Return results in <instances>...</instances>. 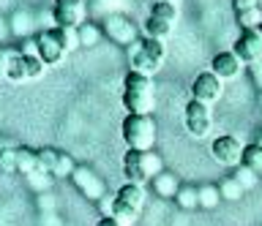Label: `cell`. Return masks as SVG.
I'll use <instances>...</instances> for the list:
<instances>
[{
  "label": "cell",
  "instance_id": "obj_39",
  "mask_svg": "<svg viewBox=\"0 0 262 226\" xmlns=\"http://www.w3.org/2000/svg\"><path fill=\"white\" fill-rule=\"evenodd\" d=\"M254 144H259V147H262V131H259V136H257V142H254Z\"/></svg>",
  "mask_w": 262,
  "mask_h": 226
},
{
  "label": "cell",
  "instance_id": "obj_20",
  "mask_svg": "<svg viewBox=\"0 0 262 226\" xmlns=\"http://www.w3.org/2000/svg\"><path fill=\"white\" fill-rule=\"evenodd\" d=\"M243 166L251 169L254 174H262V147L259 144H246L243 147Z\"/></svg>",
  "mask_w": 262,
  "mask_h": 226
},
{
  "label": "cell",
  "instance_id": "obj_18",
  "mask_svg": "<svg viewBox=\"0 0 262 226\" xmlns=\"http://www.w3.org/2000/svg\"><path fill=\"white\" fill-rule=\"evenodd\" d=\"M110 218H115V221L123 223V226H134V223H137V218H139V210H137V207H131V205H123V202L115 199L112 215H110Z\"/></svg>",
  "mask_w": 262,
  "mask_h": 226
},
{
  "label": "cell",
  "instance_id": "obj_2",
  "mask_svg": "<svg viewBox=\"0 0 262 226\" xmlns=\"http://www.w3.org/2000/svg\"><path fill=\"white\" fill-rule=\"evenodd\" d=\"M120 131L128 150H137V153L153 150L156 139H159V125H156L153 115H126Z\"/></svg>",
  "mask_w": 262,
  "mask_h": 226
},
{
  "label": "cell",
  "instance_id": "obj_11",
  "mask_svg": "<svg viewBox=\"0 0 262 226\" xmlns=\"http://www.w3.org/2000/svg\"><path fill=\"white\" fill-rule=\"evenodd\" d=\"M161 63L164 60H159L156 55H150L139 41L134 46H128V66H131V71H137V74L150 77V74H156V71L161 68Z\"/></svg>",
  "mask_w": 262,
  "mask_h": 226
},
{
  "label": "cell",
  "instance_id": "obj_27",
  "mask_svg": "<svg viewBox=\"0 0 262 226\" xmlns=\"http://www.w3.org/2000/svg\"><path fill=\"white\" fill-rule=\"evenodd\" d=\"M235 17H237V25L243 30H259L262 28V9L241 11V14H235Z\"/></svg>",
  "mask_w": 262,
  "mask_h": 226
},
{
  "label": "cell",
  "instance_id": "obj_13",
  "mask_svg": "<svg viewBox=\"0 0 262 226\" xmlns=\"http://www.w3.org/2000/svg\"><path fill=\"white\" fill-rule=\"evenodd\" d=\"M123 174H126V183H134V185L147 183V174L142 169V153L126 150V156H123Z\"/></svg>",
  "mask_w": 262,
  "mask_h": 226
},
{
  "label": "cell",
  "instance_id": "obj_9",
  "mask_svg": "<svg viewBox=\"0 0 262 226\" xmlns=\"http://www.w3.org/2000/svg\"><path fill=\"white\" fill-rule=\"evenodd\" d=\"M232 52L243 60V66H251V63L262 60V28L259 30H243L237 36Z\"/></svg>",
  "mask_w": 262,
  "mask_h": 226
},
{
  "label": "cell",
  "instance_id": "obj_17",
  "mask_svg": "<svg viewBox=\"0 0 262 226\" xmlns=\"http://www.w3.org/2000/svg\"><path fill=\"white\" fill-rule=\"evenodd\" d=\"M16 172H22V174H33V172H38V156H36V150H30V147H16Z\"/></svg>",
  "mask_w": 262,
  "mask_h": 226
},
{
  "label": "cell",
  "instance_id": "obj_32",
  "mask_svg": "<svg viewBox=\"0 0 262 226\" xmlns=\"http://www.w3.org/2000/svg\"><path fill=\"white\" fill-rule=\"evenodd\" d=\"M232 177H235L237 183H241L243 191H249V188H254V185H257V177H259V174H254L251 169H246V166L241 164V166H237L235 172H232Z\"/></svg>",
  "mask_w": 262,
  "mask_h": 226
},
{
  "label": "cell",
  "instance_id": "obj_3",
  "mask_svg": "<svg viewBox=\"0 0 262 226\" xmlns=\"http://www.w3.org/2000/svg\"><path fill=\"white\" fill-rule=\"evenodd\" d=\"M101 30L120 46H134L139 41L137 38L139 30H137V25L126 17V14H106L104 22H101Z\"/></svg>",
  "mask_w": 262,
  "mask_h": 226
},
{
  "label": "cell",
  "instance_id": "obj_6",
  "mask_svg": "<svg viewBox=\"0 0 262 226\" xmlns=\"http://www.w3.org/2000/svg\"><path fill=\"white\" fill-rule=\"evenodd\" d=\"M210 156L219 161L221 166L237 169L243 164V144L235 139V136H216L210 142Z\"/></svg>",
  "mask_w": 262,
  "mask_h": 226
},
{
  "label": "cell",
  "instance_id": "obj_30",
  "mask_svg": "<svg viewBox=\"0 0 262 226\" xmlns=\"http://www.w3.org/2000/svg\"><path fill=\"white\" fill-rule=\"evenodd\" d=\"M30 28H33L30 14L16 11L14 17H11V33H14V36H28V33H30Z\"/></svg>",
  "mask_w": 262,
  "mask_h": 226
},
{
  "label": "cell",
  "instance_id": "obj_15",
  "mask_svg": "<svg viewBox=\"0 0 262 226\" xmlns=\"http://www.w3.org/2000/svg\"><path fill=\"white\" fill-rule=\"evenodd\" d=\"M104 30L101 25H96V22H82V25L77 28V38H79V46H85V49H90V46H96L98 41H101Z\"/></svg>",
  "mask_w": 262,
  "mask_h": 226
},
{
  "label": "cell",
  "instance_id": "obj_29",
  "mask_svg": "<svg viewBox=\"0 0 262 226\" xmlns=\"http://www.w3.org/2000/svg\"><path fill=\"white\" fill-rule=\"evenodd\" d=\"M74 169H77L74 158L69 156V153H60V156H57V164H55L52 177H57V180H63V177H71V174H74Z\"/></svg>",
  "mask_w": 262,
  "mask_h": 226
},
{
  "label": "cell",
  "instance_id": "obj_38",
  "mask_svg": "<svg viewBox=\"0 0 262 226\" xmlns=\"http://www.w3.org/2000/svg\"><path fill=\"white\" fill-rule=\"evenodd\" d=\"M96 226H123V223H118L115 218H110V215H106V218H101V221H98Z\"/></svg>",
  "mask_w": 262,
  "mask_h": 226
},
{
  "label": "cell",
  "instance_id": "obj_26",
  "mask_svg": "<svg viewBox=\"0 0 262 226\" xmlns=\"http://www.w3.org/2000/svg\"><path fill=\"white\" fill-rule=\"evenodd\" d=\"M196 193H200V207H205V210H213L221 202V193H219V185H213V183H208V185H200L196 188Z\"/></svg>",
  "mask_w": 262,
  "mask_h": 226
},
{
  "label": "cell",
  "instance_id": "obj_41",
  "mask_svg": "<svg viewBox=\"0 0 262 226\" xmlns=\"http://www.w3.org/2000/svg\"><path fill=\"white\" fill-rule=\"evenodd\" d=\"M0 150H3V147H0Z\"/></svg>",
  "mask_w": 262,
  "mask_h": 226
},
{
  "label": "cell",
  "instance_id": "obj_25",
  "mask_svg": "<svg viewBox=\"0 0 262 226\" xmlns=\"http://www.w3.org/2000/svg\"><path fill=\"white\" fill-rule=\"evenodd\" d=\"M219 193H221V199H227V202H237L246 191L241 188V183L229 174V177H224V180L219 183Z\"/></svg>",
  "mask_w": 262,
  "mask_h": 226
},
{
  "label": "cell",
  "instance_id": "obj_22",
  "mask_svg": "<svg viewBox=\"0 0 262 226\" xmlns=\"http://www.w3.org/2000/svg\"><path fill=\"white\" fill-rule=\"evenodd\" d=\"M150 17L156 19H161V22H175L178 19V9H175V3H167V0H156V3L150 6Z\"/></svg>",
  "mask_w": 262,
  "mask_h": 226
},
{
  "label": "cell",
  "instance_id": "obj_40",
  "mask_svg": "<svg viewBox=\"0 0 262 226\" xmlns=\"http://www.w3.org/2000/svg\"><path fill=\"white\" fill-rule=\"evenodd\" d=\"M167 3H172V0H167Z\"/></svg>",
  "mask_w": 262,
  "mask_h": 226
},
{
  "label": "cell",
  "instance_id": "obj_37",
  "mask_svg": "<svg viewBox=\"0 0 262 226\" xmlns=\"http://www.w3.org/2000/svg\"><path fill=\"white\" fill-rule=\"evenodd\" d=\"M8 33H11V25H8L6 19H0V41H6Z\"/></svg>",
  "mask_w": 262,
  "mask_h": 226
},
{
  "label": "cell",
  "instance_id": "obj_12",
  "mask_svg": "<svg viewBox=\"0 0 262 226\" xmlns=\"http://www.w3.org/2000/svg\"><path fill=\"white\" fill-rule=\"evenodd\" d=\"M241 71H243V60L237 58L232 49H229V52H219L216 58L210 60V74H216L221 82H224V79H235Z\"/></svg>",
  "mask_w": 262,
  "mask_h": 226
},
{
  "label": "cell",
  "instance_id": "obj_35",
  "mask_svg": "<svg viewBox=\"0 0 262 226\" xmlns=\"http://www.w3.org/2000/svg\"><path fill=\"white\" fill-rule=\"evenodd\" d=\"M249 74H251V82L257 85V90H262V60L251 63V66H249Z\"/></svg>",
  "mask_w": 262,
  "mask_h": 226
},
{
  "label": "cell",
  "instance_id": "obj_5",
  "mask_svg": "<svg viewBox=\"0 0 262 226\" xmlns=\"http://www.w3.org/2000/svg\"><path fill=\"white\" fill-rule=\"evenodd\" d=\"M213 125V112L208 104L202 101H188L186 104V131L194 136V139H202V136H208Z\"/></svg>",
  "mask_w": 262,
  "mask_h": 226
},
{
  "label": "cell",
  "instance_id": "obj_10",
  "mask_svg": "<svg viewBox=\"0 0 262 226\" xmlns=\"http://www.w3.org/2000/svg\"><path fill=\"white\" fill-rule=\"evenodd\" d=\"M52 17L57 28H79L85 22V0H55Z\"/></svg>",
  "mask_w": 262,
  "mask_h": 226
},
{
  "label": "cell",
  "instance_id": "obj_1",
  "mask_svg": "<svg viewBox=\"0 0 262 226\" xmlns=\"http://www.w3.org/2000/svg\"><path fill=\"white\" fill-rule=\"evenodd\" d=\"M123 107L128 115H153L156 109V85L150 77L128 71L123 79Z\"/></svg>",
  "mask_w": 262,
  "mask_h": 226
},
{
  "label": "cell",
  "instance_id": "obj_34",
  "mask_svg": "<svg viewBox=\"0 0 262 226\" xmlns=\"http://www.w3.org/2000/svg\"><path fill=\"white\" fill-rule=\"evenodd\" d=\"M11 52L14 49H6V46H0V79L8 77V63H11Z\"/></svg>",
  "mask_w": 262,
  "mask_h": 226
},
{
  "label": "cell",
  "instance_id": "obj_24",
  "mask_svg": "<svg viewBox=\"0 0 262 226\" xmlns=\"http://www.w3.org/2000/svg\"><path fill=\"white\" fill-rule=\"evenodd\" d=\"M142 169H145V174H147V180H153V177H159L164 172V161L159 153H153V150H147L142 153Z\"/></svg>",
  "mask_w": 262,
  "mask_h": 226
},
{
  "label": "cell",
  "instance_id": "obj_8",
  "mask_svg": "<svg viewBox=\"0 0 262 226\" xmlns=\"http://www.w3.org/2000/svg\"><path fill=\"white\" fill-rule=\"evenodd\" d=\"M221 95H224V82L210 74V71H205V74H196L194 82H191V98L194 101H202V104H216Z\"/></svg>",
  "mask_w": 262,
  "mask_h": 226
},
{
  "label": "cell",
  "instance_id": "obj_31",
  "mask_svg": "<svg viewBox=\"0 0 262 226\" xmlns=\"http://www.w3.org/2000/svg\"><path fill=\"white\" fill-rule=\"evenodd\" d=\"M0 172L3 174L16 172V147H3L0 150Z\"/></svg>",
  "mask_w": 262,
  "mask_h": 226
},
{
  "label": "cell",
  "instance_id": "obj_16",
  "mask_svg": "<svg viewBox=\"0 0 262 226\" xmlns=\"http://www.w3.org/2000/svg\"><path fill=\"white\" fill-rule=\"evenodd\" d=\"M150 183H153V191L159 193L161 199H175V193H178V188H180L172 172H161L159 177H153Z\"/></svg>",
  "mask_w": 262,
  "mask_h": 226
},
{
  "label": "cell",
  "instance_id": "obj_36",
  "mask_svg": "<svg viewBox=\"0 0 262 226\" xmlns=\"http://www.w3.org/2000/svg\"><path fill=\"white\" fill-rule=\"evenodd\" d=\"M232 9H235V14L251 11V9H259V0H232Z\"/></svg>",
  "mask_w": 262,
  "mask_h": 226
},
{
  "label": "cell",
  "instance_id": "obj_4",
  "mask_svg": "<svg viewBox=\"0 0 262 226\" xmlns=\"http://www.w3.org/2000/svg\"><path fill=\"white\" fill-rule=\"evenodd\" d=\"M69 180L74 183V188H77L85 199H90V202H101V199L106 196L104 180L93 172V169H88V166H77Z\"/></svg>",
  "mask_w": 262,
  "mask_h": 226
},
{
  "label": "cell",
  "instance_id": "obj_33",
  "mask_svg": "<svg viewBox=\"0 0 262 226\" xmlns=\"http://www.w3.org/2000/svg\"><path fill=\"white\" fill-rule=\"evenodd\" d=\"M25 66H28V79H38L41 71H44V60L36 52H28L25 55Z\"/></svg>",
  "mask_w": 262,
  "mask_h": 226
},
{
  "label": "cell",
  "instance_id": "obj_21",
  "mask_svg": "<svg viewBox=\"0 0 262 226\" xmlns=\"http://www.w3.org/2000/svg\"><path fill=\"white\" fill-rule=\"evenodd\" d=\"M11 82H25L28 79V66H25V55L22 52H11V63H8V77Z\"/></svg>",
  "mask_w": 262,
  "mask_h": 226
},
{
  "label": "cell",
  "instance_id": "obj_19",
  "mask_svg": "<svg viewBox=\"0 0 262 226\" xmlns=\"http://www.w3.org/2000/svg\"><path fill=\"white\" fill-rule=\"evenodd\" d=\"M175 205L180 210H196L200 207V193H196L194 185H180L175 193Z\"/></svg>",
  "mask_w": 262,
  "mask_h": 226
},
{
  "label": "cell",
  "instance_id": "obj_28",
  "mask_svg": "<svg viewBox=\"0 0 262 226\" xmlns=\"http://www.w3.org/2000/svg\"><path fill=\"white\" fill-rule=\"evenodd\" d=\"M36 156H38V172L52 174V172H55V164H57V156H60V153L52 150V147H44V150H36Z\"/></svg>",
  "mask_w": 262,
  "mask_h": 226
},
{
  "label": "cell",
  "instance_id": "obj_23",
  "mask_svg": "<svg viewBox=\"0 0 262 226\" xmlns=\"http://www.w3.org/2000/svg\"><path fill=\"white\" fill-rule=\"evenodd\" d=\"M142 30H145V36L147 38H167L169 36V30H172V25L169 22H161V19H156V17H147L145 19V25H142Z\"/></svg>",
  "mask_w": 262,
  "mask_h": 226
},
{
  "label": "cell",
  "instance_id": "obj_14",
  "mask_svg": "<svg viewBox=\"0 0 262 226\" xmlns=\"http://www.w3.org/2000/svg\"><path fill=\"white\" fill-rule=\"evenodd\" d=\"M115 199L123 202V205H131V207H137V210H142L145 207V199H147V191H145V185H134V183H126L123 188L115 193Z\"/></svg>",
  "mask_w": 262,
  "mask_h": 226
},
{
  "label": "cell",
  "instance_id": "obj_7",
  "mask_svg": "<svg viewBox=\"0 0 262 226\" xmlns=\"http://www.w3.org/2000/svg\"><path fill=\"white\" fill-rule=\"evenodd\" d=\"M36 55H38L41 60H44V66H55V63H60L63 55H66L60 30L52 28V30H44V33H38V36H36Z\"/></svg>",
  "mask_w": 262,
  "mask_h": 226
}]
</instances>
